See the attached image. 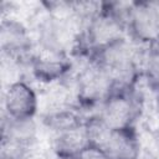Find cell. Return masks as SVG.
<instances>
[{
	"instance_id": "cell-5",
	"label": "cell",
	"mask_w": 159,
	"mask_h": 159,
	"mask_svg": "<svg viewBox=\"0 0 159 159\" xmlns=\"http://www.w3.org/2000/svg\"><path fill=\"white\" fill-rule=\"evenodd\" d=\"M0 47L11 62H30L35 52V40L29 27L19 19L2 16L0 24Z\"/></svg>"
},
{
	"instance_id": "cell-10",
	"label": "cell",
	"mask_w": 159,
	"mask_h": 159,
	"mask_svg": "<svg viewBox=\"0 0 159 159\" xmlns=\"http://www.w3.org/2000/svg\"><path fill=\"white\" fill-rule=\"evenodd\" d=\"M142 66L143 77H145L150 88L159 93V45L145 48Z\"/></svg>"
},
{
	"instance_id": "cell-8",
	"label": "cell",
	"mask_w": 159,
	"mask_h": 159,
	"mask_svg": "<svg viewBox=\"0 0 159 159\" xmlns=\"http://www.w3.org/2000/svg\"><path fill=\"white\" fill-rule=\"evenodd\" d=\"M51 152L58 159H76L80 152L88 144L83 128V118L51 129Z\"/></svg>"
},
{
	"instance_id": "cell-1",
	"label": "cell",
	"mask_w": 159,
	"mask_h": 159,
	"mask_svg": "<svg viewBox=\"0 0 159 159\" xmlns=\"http://www.w3.org/2000/svg\"><path fill=\"white\" fill-rule=\"evenodd\" d=\"M89 61L106 71L117 89H137L143 77V55L127 37L93 52Z\"/></svg>"
},
{
	"instance_id": "cell-9",
	"label": "cell",
	"mask_w": 159,
	"mask_h": 159,
	"mask_svg": "<svg viewBox=\"0 0 159 159\" xmlns=\"http://www.w3.org/2000/svg\"><path fill=\"white\" fill-rule=\"evenodd\" d=\"M102 148L108 159H140L142 144L137 127L111 129Z\"/></svg>"
},
{
	"instance_id": "cell-6",
	"label": "cell",
	"mask_w": 159,
	"mask_h": 159,
	"mask_svg": "<svg viewBox=\"0 0 159 159\" xmlns=\"http://www.w3.org/2000/svg\"><path fill=\"white\" fill-rule=\"evenodd\" d=\"M29 66L32 77L45 86L61 83L72 70L68 53L40 48L35 50Z\"/></svg>"
},
{
	"instance_id": "cell-7",
	"label": "cell",
	"mask_w": 159,
	"mask_h": 159,
	"mask_svg": "<svg viewBox=\"0 0 159 159\" xmlns=\"http://www.w3.org/2000/svg\"><path fill=\"white\" fill-rule=\"evenodd\" d=\"M39 102V96L31 84L22 80L14 81L4 92L5 117L15 120L35 119Z\"/></svg>"
},
{
	"instance_id": "cell-11",
	"label": "cell",
	"mask_w": 159,
	"mask_h": 159,
	"mask_svg": "<svg viewBox=\"0 0 159 159\" xmlns=\"http://www.w3.org/2000/svg\"><path fill=\"white\" fill-rule=\"evenodd\" d=\"M76 159H108L106 152L101 145L88 143L77 155Z\"/></svg>"
},
{
	"instance_id": "cell-4",
	"label": "cell",
	"mask_w": 159,
	"mask_h": 159,
	"mask_svg": "<svg viewBox=\"0 0 159 159\" xmlns=\"http://www.w3.org/2000/svg\"><path fill=\"white\" fill-rule=\"evenodd\" d=\"M143 111L142 98L135 89L113 88L108 97L99 106L98 114L111 128L135 127Z\"/></svg>"
},
{
	"instance_id": "cell-12",
	"label": "cell",
	"mask_w": 159,
	"mask_h": 159,
	"mask_svg": "<svg viewBox=\"0 0 159 159\" xmlns=\"http://www.w3.org/2000/svg\"><path fill=\"white\" fill-rule=\"evenodd\" d=\"M157 147H158V152H159V130L157 133Z\"/></svg>"
},
{
	"instance_id": "cell-3",
	"label": "cell",
	"mask_w": 159,
	"mask_h": 159,
	"mask_svg": "<svg viewBox=\"0 0 159 159\" xmlns=\"http://www.w3.org/2000/svg\"><path fill=\"white\" fill-rule=\"evenodd\" d=\"M72 89L76 107L91 109L103 103L112 92L113 84L102 67L88 61V63L75 76Z\"/></svg>"
},
{
	"instance_id": "cell-2",
	"label": "cell",
	"mask_w": 159,
	"mask_h": 159,
	"mask_svg": "<svg viewBox=\"0 0 159 159\" xmlns=\"http://www.w3.org/2000/svg\"><path fill=\"white\" fill-rule=\"evenodd\" d=\"M127 39L135 46L159 45V2H130L127 10Z\"/></svg>"
}]
</instances>
